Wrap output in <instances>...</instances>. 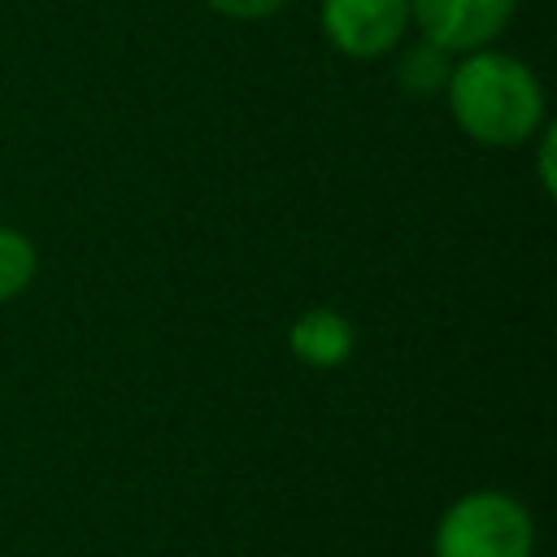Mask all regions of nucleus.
Masks as SVG:
<instances>
[{
  "instance_id": "2",
  "label": "nucleus",
  "mask_w": 557,
  "mask_h": 557,
  "mask_svg": "<svg viewBox=\"0 0 557 557\" xmlns=\"http://www.w3.org/2000/svg\"><path fill=\"white\" fill-rule=\"evenodd\" d=\"M431 553L435 557H531L535 518L513 492L474 487L440 513Z\"/></svg>"
},
{
  "instance_id": "1",
  "label": "nucleus",
  "mask_w": 557,
  "mask_h": 557,
  "mask_svg": "<svg viewBox=\"0 0 557 557\" xmlns=\"http://www.w3.org/2000/svg\"><path fill=\"white\" fill-rule=\"evenodd\" d=\"M444 104H448L457 131L466 139H474L479 148L531 144V135L548 122L540 74L527 61L496 52L492 44L461 52L448 65Z\"/></svg>"
},
{
  "instance_id": "7",
  "label": "nucleus",
  "mask_w": 557,
  "mask_h": 557,
  "mask_svg": "<svg viewBox=\"0 0 557 557\" xmlns=\"http://www.w3.org/2000/svg\"><path fill=\"white\" fill-rule=\"evenodd\" d=\"M448 65H453V57H448V52H440V48H435V44H426V39H418L413 48H405V52H400L396 78H400V87H405V91H413V96H431V91H444Z\"/></svg>"
},
{
  "instance_id": "5",
  "label": "nucleus",
  "mask_w": 557,
  "mask_h": 557,
  "mask_svg": "<svg viewBox=\"0 0 557 557\" xmlns=\"http://www.w3.org/2000/svg\"><path fill=\"white\" fill-rule=\"evenodd\" d=\"M352 348H357V331L339 309L313 305L296 313L287 326V352L309 370H335L352 357Z\"/></svg>"
},
{
  "instance_id": "6",
  "label": "nucleus",
  "mask_w": 557,
  "mask_h": 557,
  "mask_svg": "<svg viewBox=\"0 0 557 557\" xmlns=\"http://www.w3.org/2000/svg\"><path fill=\"white\" fill-rule=\"evenodd\" d=\"M39 270V252L30 244V235H22L17 226H0V305L17 300Z\"/></svg>"
},
{
  "instance_id": "8",
  "label": "nucleus",
  "mask_w": 557,
  "mask_h": 557,
  "mask_svg": "<svg viewBox=\"0 0 557 557\" xmlns=\"http://www.w3.org/2000/svg\"><path fill=\"white\" fill-rule=\"evenodd\" d=\"M531 139H535V174H540V191L553 196V191H557V126L544 122Z\"/></svg>"
},
{
  "instance_id": "4",
  "label": "nucleus",
  "mask_w": 557,
  "mask_h": 557,
  "mask_svg": "<svg viewBox=\"0 0 557 557\" xmlns=\"http://www.w3.org/2000/svg\"><path fill=\"white\" fill-rule=\"evenodd\" d=\"M513 9L518 0H409V26L440 52L461 57L487 48L509 26Z\"/></svg>"
},
{
  "instance_id": "9",
  "label": "nucleus",
  "mask_w": 557,
  "mask_h": 557,
  "mask_svg": "<svg viewBox=\"0 0 557 557\" xmlns=\"http://www.w3.org/2000/svg\"><path fill=\"white\" fill-rule=\"evenodd\" d=\"M213 13H222V17H239V22H261V17H270V13H278V9H287L292 0H205Z\"/></svg>"
},
{
  "instance_id": "3",
  "label": "nucleus",
  "mask_w": 557,
  "mask_h": 557,
  "mask_svg": "<svg viewBox=\"0 0 557 557\" xmlns=\"http://www.w3.org/2000/svg\"><path fill=\"white\" fill-rule=\"evenodd\" d=\"M326 44L348 61H379L400 48L409 30V0H322Z\"/></svg>"
}]
</instances>
